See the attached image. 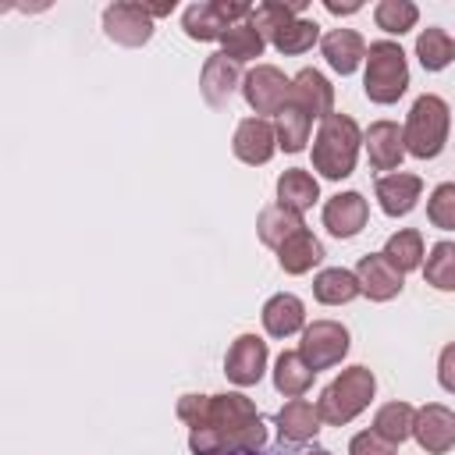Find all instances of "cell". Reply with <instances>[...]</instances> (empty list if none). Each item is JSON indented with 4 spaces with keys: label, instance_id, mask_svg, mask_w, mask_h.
<instances>
[{
    "label": "cell",
    "instance_id": "6da1fadb",
    "mask_svg": "<svg viewBox=\"0 0 455 455\" xmlns=\"http://www.w3.org/2000/svg\"><path fill=\"white\" fill-rule=\"evenodd\" d=\"M178 419L188 427L192 455H235L259 451L267 444L263 412L242 391L224 395H181Z\"/></svg>",
    "mask_w": 455,
    "mask_h": 455
},
{
    "label": "cell",
    "instance_id": "7a4b0ae2",
    "mask_svg": "<svg viewBox=\"0 0 455 455\" xmlns=\"http://www.w3.org/2000/svg\"><path fill=\"white\" fill-rule=\"evenodd\" d=\"M363 149V132L348 114H327L313 139V171L327 181H341L355 171Z\"/></svg>",
    "mask_w": 455,
    "mask_h": 455
},
{
    "label": "cell",
    "instance_id": "3957f363",
    "mask_svg": "<svg viewBox=\"0 0 455 455\" xmlns=\"http://www.w3.org/2000/svg\"><path fill=\"white\" fill-rule=\"evenodd\" d=\"M377 395V377L370 366L355 363L348 370H341L316 398V409H320V419L327 427H345L352 423L359 412H366V405L373 402Z\"/></svg>",
    "mask_w": 455,
    "mask_h": 455
},
{
    "label": "cell",
    "instance_id": "277c9868",
    "mask_svg": "<svg viewBox=\"0 0 455 455\" xmlns=\"http://www.w3.org/2000/svg\"><path fill=\"white\" fill-rule=\"evenodd\" d=\"M363 92L370 103L391 107L405 96L409 89V60L405 50L395 39H377L366 46V60H363Z\"/></svg>",
    "mask_w": 455,
    "mask_h": 455
},
{
    "label": "cell",
    "instance_id": "5b68a950",
    "mask_svg": "<svg viewBox=\"0 0 455 455\" xmlns=\"http://www.w3.org/2000/svg\"><path fill=\"white\" fill-rule=\"evenodd\" d=\"M448 132H451L448 103L441 96H434V92L416 96L409 114H405V124H402L405 153L416 156V160H434V156H441V149L448 142Z\"/></svg>",
    "mask_w": 455,
    "mask_h": 455
},
{
    "label": "cell",
    "instance_id": "8992f818",
    "mask_svg": "<svg viewBox=\"0 0 455 455\" xmlns=\"http://www.w3.org/2000/svg\"><path fill=\"white\" fill-rule=\"evenodd\" d=\"M252 18V4H238V0H199L188 4L181 14V28L188 39L196 43H220L224 32L238 21Z\"/></svg>",
    "mask_w": 455,
    "mask_h": 455
},
{
    "label": "cell",
    "instance_id": "52a82bcc",
    "mask_svg": "<svg viewBox=\"0 0 455 455\" xmlns=\"http://www.w3.org/2000/svg\"><path fill=\"white\" fill-rule=\"evenodd\" d=\"M352 348V334L345 323L338 320H313L306 323L302 331V341H299V355L309 363V370H331L338 366Z\"/></svg>",
    "mask_w": 455,
    "mask_h": 455
},
{
    "label": "cell",
    "instance_id": "ba28073f",
    "mask_svg": "<svg viewBox=\"0 0 455 455\" xmlns=\"http://www.w3.org/2000/svg\"><path fill=\"white\" fill-rule=\"evenodd\" d=\"M242 96L256 110V117H267V114L277 117L291 100V78L274 64H256L242 78Z\"/></svg>",
    "mask_w": 455,
    "mask_h": 455
},
{
    "label": "cell",
    "instance_id": "9c48e42d",
    "mask_svg": "<svg viewBox=\"0 0 455 455\" xmlns=\"http://www.w3.org/2000/svg\"><path fill=\"white\" fill-rule=\"evenodd\" d=\"M153 21H156V18L149 14L146 4L117 0V4L103 7V32H107V39H114L117 46H128V50L146 46V43L153 39V32H156Z\"/></svg>",
    "mask_w": 455,
    "mask_h": 455
},
{
    "label": "cell",
    "instance_id": "30bf717a",
    "mask_svg": "<svg viewBox=\"0 0 455 455\" xmlns=\"http://www.w3.org/2000/svg\"><path fill=\"white\" fill-rule=\"evenodd\" d=\"M267 359H270V352L259 334H238L224 355V373L235 387H252L267 373Z\"/></svg>",
    "mask_w": 455,
    "mask_h": 455
},
{
    "label": "cell",
    "instance_id": "8fae6325",
    "mask_svg": "<svg viewBox=\"0 0 455 455\" xmlns=\"http://www.w3.org/2000/svg\"><path fill=\"white\" fill-rule=\"evenodd\" d=\"M412 437L427 455H444L455 448V412L441 402H427L416 409Z\"/></svg>",
    "mask_w": 455,
    "mask_h": 455
},
{
    "label": "cell",
    "instance_id": "7c38bea8",
    "mask_svg": "<svg viewBox=\"0 0 455 455\" xmlns=\"http://www.w3.org/2000/svg\"><path fill=\"white\" fill-rule=\"evenodd\" d=\"M355 277H359V291H363L370 302H391V299H398L402 288H405V274H402L398 267H391L384 252H366V256H359Z\"/></svg>",
    "mask_w": 455,
    "mask_h": 455
},
{
    "label": "cell",
    "instance_id": "4fadbf2b",
    "mask_svg": "<svg viewBox=\"0 0 455 455\" xmlns=\"http://www.w3.org/2000/svg\"><path fill=\"white\" fill-rule=\"evenodd\" d=\"M231 153L249 167L270 164V156L277 153V128L267 117H242L231 139Z\"/></svg>",
    "mask_w": 455,
    "mask_h": 455
},
{
    "label": "cell",
    "instance_id": "5bb4252c",
    "mask_svg": "<svg viewBox=\"0 0 455 455\" xmlns=\"http://www.w3.org/2000/svg\"><path fill=\"white\" fill-rule=\"evenodd\" d=\"M373 196H377V206L387 213V217H405L416 210L419 196H423V178L419 174H409V171H391V174H380L373 181Z\"/></svg>",
    "mask_w": 455,
    "mask_h": 455
},
{
    "label": "cell",
    "instance_id": "9a60e30c",
    "mask_svg": "<svg viewBox=\"0 0 455 455\" xmlns=\"http://www.w3.org/2000/svg\"><path fill=\"white\" fill-rule=\"evenodd\" d=\"M242 71L235 60H228L224 53H210L203 60V71H199V92L203 100L213 107V110H224L235 96V89H242Z\"/></svg>",
    "mask_w": 455,
    "mask_h": 455
},
{
    "label": "cell",
    "instance_id": "2e32d148",
    "mask_svg": "<svg viewBox=\"0 0 455 455\" xmlns=\"http://www.w3.org/2000/svg\"><path fill=\"white\" fill-rule=\"evenodd\" d=\"M363 149H366L373 171H398L405 160V135L395 121L384 117L363 132Z\"/></svg>",
    "mask_w": 455,
    "mask_h": 455
},
{
    "label": "cell",
    "instance_id": "e0dca14e",
    "mask_svg": "<svg viewBox=\"0 0 455 455\" xmlns=\"http://www.w3.org/2000/svg\"><path fill=\"white\" fill-rule=\"evenodd\" d=\"M370 220V203L363 192H338L323 203V228L334 238H355Z\"/></svg>",
    "mask_w": 455,
    "mask_h": 455
},
{
    "label": "cell",
    "instance_id": "ac0fdd59",
    "mask_svg": "<svg viewBox=\"0 0 455 455\" xmlns=\"http://www.w3.org/2000/svg\"><path fill=\"white\" fill-rule=\"evenodd\" d=\"M288 103H295L299 110H306L309 117H327V114H334V85L327 82V75L323 71H316V68H302L295 78H291V100Z\"/></svg>",
    "mask_w": 455,
    "mask_h": 455
},
{
    "label": "cell",
    "instance_id": "d6986e66",
    "mask_svg": "<svg viewBox=\"0 0 455 455\" xmlns=\"http://www.w3.org/2000/svg\"><path fill=\"white\" fill-rule=\"evenodd\" d=\"M259 320H263V331H267L270 338H281V341H284V338L306 331V306H302L299 295L277 291V295H270V299L263 302Z\"/></svg>",
    "mask_w": 455,
    "mask_h": 455
},
{
    "label": "cell",
    "instance_id": "ffe728a7",
    "mask_svg": "<svg viewBox=\"0 0 455 455\" xmlns=\"http://www.w3.org/2000/svg\"><path fill=\"white\" fill-rule=\"evenodd\" d=\"M320 53L338 75H352L366 60V39L355 28H331L320 39Z\"/></svg>",
    "mask_w": 455,
    "mask_h": 455
},
{
    "label": "cell",
    "instance_id": "44dd1931",
    "mask_svg": "<svg viewBox=\"0 0 455 455\" xmlns=\"http://www.w3.org/2000/svg\"><path fill=\"white\" fill-rule=\"evenodd\" d=\"M320 409L309 398H288L277 412V434L284 444H306L320 434Z\"/></svg>",
    "mask_w": 455,
    "mask_h": 455
},
{
    "label": "cell",
    "instance_id": "7402d4cb",
    "mask_svg": "<svg viewBox=\"0 0 455 455\" xmlns=\"http://www.w3.org/2000/svg\"><path fill=\"white\" fill-rule=\"evenodd\" d=\"M320 199V181L313 171L306 167H288L284 174H277V203L295 210V213H306L313 210V203Z\"/></svg>",
    "mask_w": 455,
    "mask_h": 455
},
{
    "label": "cell",
    "instance_id": "603a6c76",
    "mask_svg": "<svg viewBox=\"0 0 455 455\" xmlns=\"http://www.w3.org/2000/svg\"><path fill=\"white\" fill-rule=\"evenodd\" d=\"M320 259H323V245H320V238H316L309 228L295 231V235L277 249V263H281V270L291 274V277L309 274L313 267H320Z\"/></svg>",
    "mask_w": 455,
    "mask_h": 455
},
{
    "label": "cell",
    "instance_id": "cb8c5ba5",
    "mask_svg": "<svg viewBox=\"0 0 455 455\" xmlns=\"http://www.w3.org/2000/svg\"><path fill=\"white\" fill-rule=\"evenodd\" d=\"M306 224H302V213H295V210H288V206H281V203H270V206H263L259 210V217H256V235H259V242L267 245V249H281L295 231H302Z\"/></svg>",
    "mask_w": 455,
    "mask_h": 455
},
{
    "label": "cell",
    "instance_id": "d4e9b609",
    "mask_svg": "<svg viewBox=\"0 0 455 455\" xmlns=\"http://www.w3.org/2000/svg\"><path fill=\"white\" fill-rule=\"evenodd\" d=\"M313 377H316V370H309V363L299 355V348H284L274 359V387L284 398H302L313 387Z\"/></svg>",
    "mask_w": 455,
    "mask_h": 455
},
{
    "label": "cell",
    "instance_id": "484cf974",
    "mask_svg": "<svg viewBox=\"0 0 455 455\" xmlns=\"http://www.w3.org/2000/svg\"><path fill=\"white\" fill-rule=\"evenodd\" d=\"M355 295H363L355 270L323 267V270L313 277V299H316L320 306H345V302H352Z\"/></svg>",
    "mask_w": 455,
    "mask_h": 455
},
{
    "label": "cell",
    "instance_id": "4316f807",
    "mask_svg": "<svg viewBox=\"0 0 455 455\" xmlns=\"http://www.w3.org/2000/svg\"><path fill=\"white\" fill-rule=\"evenodd\" d=\"M412 423H416V405L409 402H384L377 412H373V434H380L387 444H405L412 437Z\"/></svg>",
    "mask_w": 455,
    "mask_h": 455
},
{
    "label": "cell",
    "instance_id": "83f0119b",
    "mask_svg": "<svg viewBox=\"0 0 455 455\" xmlns=\"http://www.w3.org/2000/svg\"><path fill=\"white\" fill-rule=\"evenodd\" d=\"M263 50H267V36L252 25V18L231 25V28L224 32V39H220V53H224L228 60H235V64H249V60L263 57Z\"/></svg>",
    "mask_w": 455,
    "mask_h": 455
},
{
    "label": "cell",
    "instance_id": "f1b7e54d",
    "mask_svg": "<svg viewBox=\"0 0 455 455\" xmlns=\"http://www.w3.org/2000/svg\"><path fill=\"white\" fill-rule=\"evenodd\" d=\"M380 252H384V256H387V263H391V267H398L402 274L423 270V259H427L423 235H419L416 228H398V231L384 242V249H380Z\"/></svg>",
    "mask_w": 455,
    "mask_h": 455
},
{
    "label": "cell",
    "instance_id": "f546056e",
    "mask_svg": "<svg viewBox=\"0 0 455 455\" xmlns=\"http://www.w3.org/2000/svg\"><path fill=\"white\" fill-rule=\"evenodd\" d=\"M320 39H323V36H320V25H316L313 18H291V21H288V25H281L267 43H270L277 53L295 57V53L313 50Z\"/></svg>",
    "mask_w": 455,
    "mask_h": 455
},
{
    "label": "cell",
    "instance_id": "4dcf8cb0",
    "mask_svg": "<svg viewBox=\"0 0 455 455\" xmlns=\"http://www.w3.org/2000/svg\"><path fill=\"white\" fill-rule=\"evenodd\" d=\"M416 57L423 64V71H444L451 60H455V39L437 28V25H427L419 36H416Z\"/></svg>",
    "mask_w": 455,
    "mask_h": 455
},
{
    "label": "cell",
    "instance_id": "1f68e13d",
    "mask_svg": "<svg viewBox=\"0 0 455 455\" xmlns=\"http://www.w3.org/2000/svg\"><path fill=\"white\" fill-rule=\"evenodd\" d=\"M274 128H277V149H284V153H302L306 142H309V132H313V117H309L306 110H299L295 103H288V107L277 114Z\"/></svg>",
    "mask_w": 455,
    "mask_h": 455
},
{
    "label": "cell",
    "instance_id": "d6a6232c",
    "mask_svg": "<svg viewBox=\"0 0 455 455\" xmlns=\"http://www.w3.org/2000/svg\"><path fill=\"white\" fill-rule=\"evenodd\" d=\"M423 281L437 291H455V242H434L423 259Z\"/></svg>",
    "mask_w": 455,
    "mask_h": 455
},
{
    "label": "cell",
    "instance_id": "836d02e7",
    "mask_svg": "<svg viewBox=\"0 0 455 455\" xmlns=\"http://www.w3.org/2000/svg\"><path fill=\"white\" fill-rule=\"evenodd\" d=\"M373 21L377 28H384L387 36H405L409 28H416L419 21V7L412 0H380L373 7Z\"/></svg>",
    "mask_w": 455,
    "mask_h": 455
},
{
    "label": "cell",
    "instance_id": "e575fe53",
    "mask_svg": "<svg viewBox=\"0 0 455 455\" xmlns=\"http://www.w3.org/2000/svg\"><path fill=\"white\" fill-rule=\"evenodd\" d=\"M302 0L299 4H281V0H267V4H256L252 7V25L270 39L281 25H288L291 18H302Z\"/></svg>",
    "mask_w": 455,
    "mask_h": 455
},
{
    "label": "cell",
    "instance_id": "d590c367",
    "mask_svg": "<svg viewBox=\"0 0 455 455\" xmlns=\"http://www.w3.org/2000/svg\"><path fill=\"white\" fill-rule=\"evenodd\" d=\"M427 220L441 231H455V181H441L427 196Z\"/></svg>",
    "mask_w": 455,
    "mask_h": 455
},
{
    "label": "cell",
    "instance_id": "8d00e7d4",
    "mask_svg": "<svg viewBox=\"0 0 455 455\" xmlns=\"http://www.w3.org/2000/svg\"><path fill=\"white\" fill-rule=\"evenodd\" d=\"M398 448L395 444H387L380 434H373V430H359L352 441H348V455H395Z\"/></svg>",
    "mask_w": 455,
    "mask_h": 455
},
{
    "label": "cell",
    "instance_id": "74e56055",
    "mask_svg": "<svg viewBox=\"0 0 455 455\" xmlns=\"http://www.w3.org/2000/svg\"><path fill=\"white\" fill-rule=\"evenodd\" d=\"M437 384L448 395H455V341H448L441 348V355H437Z\"/></svg>",
    "mask_w": 455,
    "mask_h": 455
},
{
    "label": "cell",
    "instance_id": "f35d334b",
    "mask_svg": "<svg viewBox=\"0 0 455 455\" xmlns=\"http://www.w3.org/2000/svg\"><path fill=\"white\" fill-rule=\"evenodd\" d=\"M323 7H327L331 14H338V18H341V14H355V11H363V4H359V0H352V4H338V0H323Z\"/></svg>",
    "mask_w": 455,
    "mask_h": 455
},
{
    "label": "cell",
    "instance_id": "ab89813d",
    "mask_svg": "<svg viewBox=\"0 0 455 455\" xmlns=\"http://www.w3.org/2000/svg\"><path fill=\"white\" fill-rule=\"evenodd\" d=\"M299 455H331L327 448H306V451H299Z\"/></svg>",
    "mask_w": 455,
    "mask_h": 455
},
{
    "label": "cell",
    "instance_id": "60d3db41",
    "mask_svg": "<svg viewBox=\"0 0 455 455\" xmlns=\"http://www.w3.org/2000/svg\"><path fill=\"white\" fill-rule=\"evenodd\" d=\"M235 455H259V451H235Z\"/></svg>",
    "mask_w": 455,
    "mask_h": 455
}]
</instances>
